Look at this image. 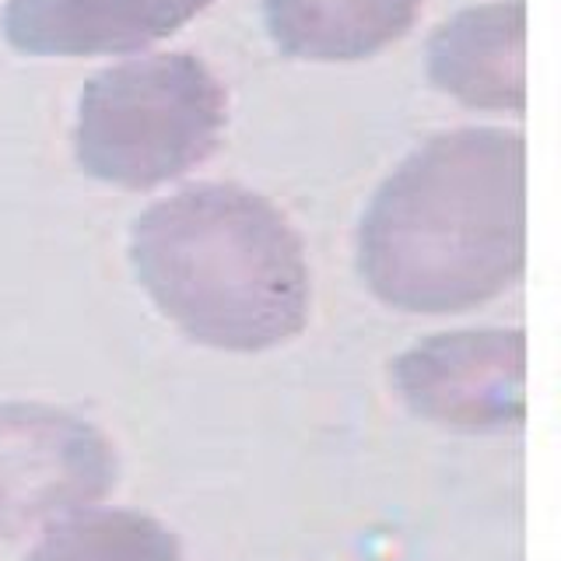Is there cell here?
I'll use <instances>...</instances> for the list:
<instances>
[{
  "label": "cell",
  "instance_id": "7a4b0ae2",
  "mask_svg": "<svg viewBox=\"0 0 561 561\" xmlns=\"http://www.w3.org/2000/svg\"><path fill=\"white\" fill-rule=\"evenodd\" d=\"M130 263L154 309L190 341L256 355L298 337L312 277L291 221L239 183H193L130 228Z\"/></svg>",
  "mask_w": 561,
  "mask_h": 561
},
{
  "label": "cell",
  "instance_id": "9c48e42d",
  "mask_svg": "<svg viewBox=\"0 0 561 561\" xmlns=\"http://www.w3.org/2000/svg\"><path fill=\"white\" fill-rule=\"evenodd\" d=\"M25 561H183V548L162 519L92 505L49 523Z\"/></svg>",
  "mask_w": 561,
  "mask_h": 561
},
{
  "label": "cell",
  "instance_id": "277c9868",
  "mask_svg": "<svg viewBox=\"0 0 561 561\" xmlns=\"http://www.w3.org/2000/svg\"><path fill=\"white\" fill-rule=\"evenodd\" d=\"M116 449L92 421L49 403H0V537L43 534L116 484Z\"/></svg>",
  "mask_w": 561,
  "mask_h": 561
},
{
  "label": "cell",
  "instance_id": "3957f363",
  "mask_svg": "<svg viewBox=\"0 0 561 561\" xmlns=\"http://www.w3.org/2000/svg\"><path fill=\"white\" fill-rule=\"evenodd\" d=\"M228 119L221 81L193 53H154L105 67L81 88L75 158L123 190H151L201 165Z\"/></svg>",
  "mask_w": 561,
  "mask_h": 561
},
{
  "label": "cell",
  "instance_id": "5b68a950",
  "mask_svg": "<svg viewBox=\"0 0 561 561\" xmlns=\"http://www.w3.org/2000/svg\"><path fill=\"white\" fill-rule=\"evenodd\" d=\"M393 386L432 425L456 432L516 428L526 417V337L505 327L432 333L397 355Z\"/></svg>",
  "mask_w": 561,
  "mask_h": 561
},
{
  "label": "cell",
  "instance_id": "52a82bcc",
  "mask_svg": "<svg viewBox=\"0 0 561 561\" xmlns=\"http://www.w3.org/2000/svg\"><path fill=\"white\" fill-rule=\"evenodd\" d=\"M428 81L470 110L523 113L526 105V4L488 0L463 8L432 32Z\"/></svg>",
  "mask_w": 561,
  "mask_h": 561
},
{
  "label": "cell",
  "instance_id": "6da1fadb",
  "mask_svg": "<svg viewBox=\"0 0 561 561\" xmlns=\"http://www.w3.org/2000/svg\"><path fill=\"white\" fill-rule=\"evenodd\" d=\"M526 267V140L502 127L443 130L403 158L358 225V274L400 312H467Z\"/></svg>",
  "mask_w": 561,
  "mask_h": 561
},
{
  "label": "cell",
  "instance_id": "ba28073f",
  "mask_svg": "<svg viewBox=\"0 0 561 561\" xmlns=\"http://www.w3.org/2000/svg\"><path fill=\"white\" fill-rule=\"evenodd\" d=\"M421 0H263L271 43L291 60L351 64L408 35Z\"/></svg>",
  "mask_w": 561,
  "mask_h": 561
},
{
  "label": "cell",
  "instance_id": "8992f818",
  "mask_svg": "<svg viewBox=\"0 0 561 561\" xmlns=\"http://www.w3.org/2000/svg\"><path fill=\"white\" fill-rule=\"evenodd\" d=\"M210 0H8L4 39L25 57H123L169 39Z\"/></svg>",
  "mask_w": 561,
  "mask_h": 561
}]
</instances>
